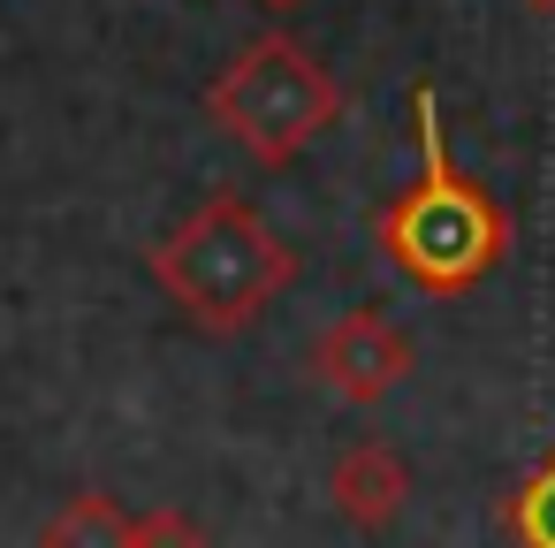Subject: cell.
Instances as JSON below:
<instances>
[{"instance_id": "obj_5", "label": "cell", "mask_w": 555, "mask_h": 548, "mask_svg": "<svg viewBox=\"0 0 555 548\" xmlns=\"http://www.w3.org/2000/svg\"><path fill=\"white\" fill-rule=\"evenodd\" d=\"M327 502H335V518H350L358 533H388V525L411 510V464H403L388 442H350V449L327 464Z\"/></svg>"}, {"instance_id": "obj_9", "label": "cell", "mask_w": 555, "mask_h": 548, "mask_svg": "<svg viewBox=\"0 0 555 548\" xmlns=\"http://www.w3.org/2000/svg\"><path fill=\"white\" fill-rule=\"evenodd\" d=\"M259 9H274V16H289V9H305V0H259Z\"/></svg>"}, {"instance_id": "obj_7", "label": "cell", "mask_w": 555, "mask_h": 548, "mask_svg": "<svg viewBox=\"0 0 555 548\" xmlns=\"http://www.w3.org/2000/svg\"><path fill=\"white\" fill-rule=\"evenodd\" d=\"M502 533L517 548H555V442L532 457V472L502 495Z\"/></svg>"}, {"instance_id": "obj_6", "label": "cell", "mask_w": 555, "mask_h": 548, "mask_svg": "<svg viewBox=\"0 0 555 548\" xmlns=\"http://www.w3.org/2000/svg\"><path fill=\"white\" fill-rule=\"evenodd\" d=\"M39 548H130V510H122L115 495L85 487V495H69V502L47 518Z\"/></svg>"}, {"instance_id": "obj_2", "label": "cell", "mask_w": 555, "mask_h": 548, "mask_svg": "<svg viewBox=\"0 0 555 548\" xmlns=\"http://www.w3.org/2000/svg\"><path fill=\"white\" fill-rule=\"evenodd\" d=\"M145 275L160 282V297L206 328V335H244L289 282H297V252L274 237V221L244 199V191H214L206 206H191L153 252Z\"/></svg>"}, {"instance_id": "obj_8", "label": "cell", "mask_w": 555, "mask_h": 548, "mask_svg": "<svg viewBox=\"0 0 555 548\" xmlns=\"http://www.w3.org/2000/svg\"><path fill=\"white\" fill-rule=\"evenodd\" d=\"M130 548H214V540L191 510H145L130 518Z\"/></svg>"}, {"instance_id": "obj_10", "label": "cell", "mask_w": 555, "mask_h": 548, "mask_svg": "<svg viewBox=\"0 0 555 548\" xmlns=\"http://www.w3.org/2000/svg\"><path fill=\"white\" fill-rule=\"evenodd\" d=\"M525 9H532V16H555V0H525Z\"/></svg>"}, {"instance_id": "obj_3", "label": "cell", "mask_w": 555, "mask_h": 548, "mask_svg": "<svg viewBox=\"0 0 555 548\" xmlns=\"http://www.w3.org/2000/svg\"><path fill=\"white\" fill-rule=\"evenodd\" d=\"M206 123L229 145H244L259 168H289L297 153H312L343 123V85L289 31H259L206 85Z\"/></svg>"}, {"instance_id": "obj_1", "label": "cell", "mask_w": 555, "mask_h": 548, "mask_svg": "<svg viewBox=\"0 0 555 548\" xmlns=\"http://www.w3.org/2000/svg\"><path fill=\"white\" fill-rule=\"evenodd\" d=\"M411 123H418V176L373 214V244L380 259L426 290V297H464L479 290L502 259H509V214L487 183H472L456 161H449V138H441V107H434V85L411 92Z\"/></svg>"}, {"instance_id": "obj_4", "label": "cell", "mask_w": 555, "mask_h": 548, "mask_svg": "<svg viewBox=\"0 0 555 548\" xmlns=\"http://www.w3.org/2000/svg\"><path fill=\"white\" fill-rule=\"evenodd\" d=\"M411 366H418V343H411L388 313H373V305H358V313H343V320H327V328L312 335V381L335 388L343 404H380V396H396V388L411 381Z\"/></svg>"}]
</instances>
